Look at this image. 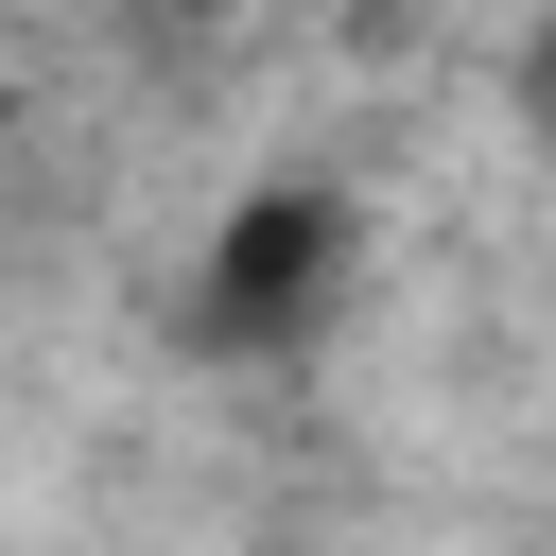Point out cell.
I'll list each match as a JSON object with an SVG mask.
<instances>
[{
	"instance_id": "1",
	"label": "cell",
	"mask_w": 556,
	"mask_h": 556,
	"mask_svg": "<svg viewBox=\"0 0 556 556\" xmlns=\"http://www.w3.org/2000/svg\"><path fill=\"white\" fill-rule=\"evenodd\" d=\"M348 261H365L348 191H330V174H261V191L208 226V261H191L174 330H191L208 365H295V348L348 313Z\"/></svg>"
}]
</instances>
